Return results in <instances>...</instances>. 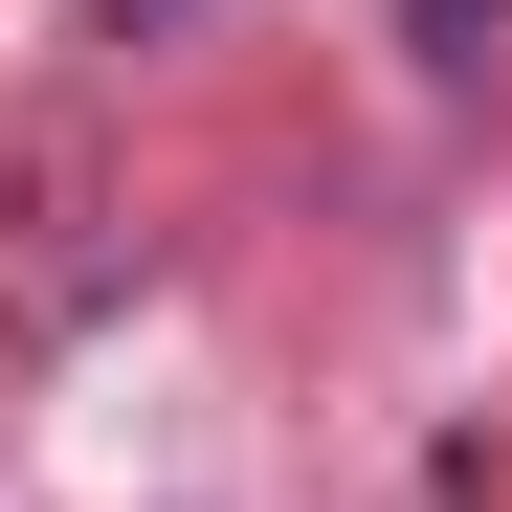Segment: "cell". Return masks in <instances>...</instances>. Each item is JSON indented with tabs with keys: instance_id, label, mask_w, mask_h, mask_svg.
Masks as SVG:
<instances>
[{
	"instance_id": "cell-1",
	"label": "cell",
	"mask_w": 512,
	"mask_h": 512,
	"mask_svg": "<svg viewBox=\"0 0 512 512\" xmlns=\"http://www.w3.org/2000/svg\"><path fill=\"white\" fill-rule=\"evenodd\" d=\"M134 23H156V0H134Z\"/></svg>"
}]
</instances>
